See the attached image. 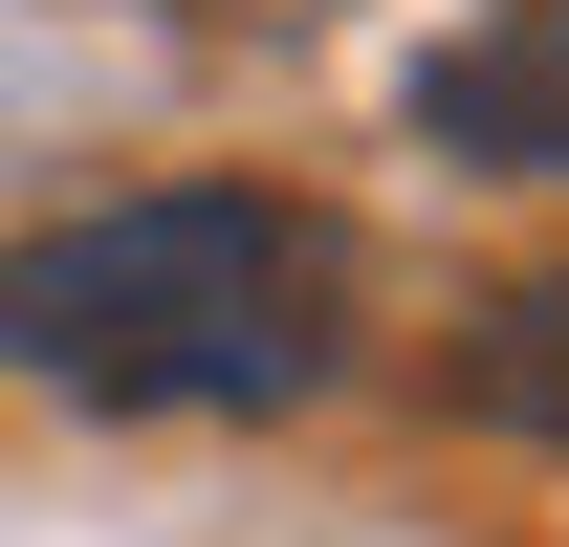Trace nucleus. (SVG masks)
Listing matches in <instances>:
<instances>
[{
  "mask_svg": "<svg viewBox=\"0 0 569 547\" xmlns=\"http://www.w3.org/2000/svg\"><path fill=\"white\" fill-rule=\"evenodd\" d=\"M460 416H503V438H548V460H569V263L503 285L482 329H460Z\"/></svg>",
  "mask_w": 569,
  "mask_h": 547,
  "instance_id": "3",
  "label": "nucleus"
},
{
  "mask_svg": "<svg viewBox=\"0 0 569 547\" xmlns=\"http://www.w3.org/2000/svg\"><path fill=\"white\" fill-rule=\"evenodd\" d=\"M417 132L460 153V176H569V0H482L417 67Z\"/></svg>",
  "mask_w": 569,
  "mask_h": 547,
  "instance_id": "2",
  "label": "nucleus"
},
{
  "mask_svg": "<svg viewBox=\"0 0 569 547\" xmlns=\"http://www.w3.org/2000/svg\"><path fill=\"white\" fill-rule=\"evenodd\" d=\"M0 372L67 416H307L351 372V219L263 176L88 198L0 263Z\"/></svg>",
  "mask_w": 569,
  "mask_h": 547,
  "instance_id": "1",
  "label": "nucleus"
}]
</instances>
